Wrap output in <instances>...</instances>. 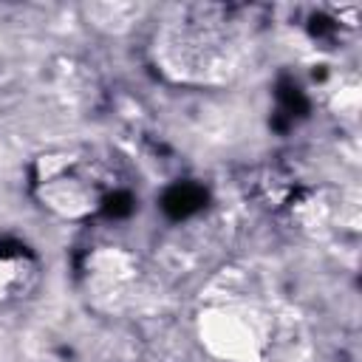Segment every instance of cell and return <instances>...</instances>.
<instances>
[{"instance_id":"cell-1","label":"cell","mask_w":362,"mask_h":362,"mask_svg":"<svg viewBox=\"0 0 362 362\" xmlns=\"http://www.w3.org/2000/svg\"><path fill=\"white\" fill-rule=\"evenodd\" d=\"M204 204H206V189L198 187V184H189V181L187 184H173L164 192V198H161V209L173 221H181V218L195 215Z\"/></svg>"},{"instance_id":"cell-2","label":"cell","mask_w":362,"mask_h":362,"mask_svg":"<svg viewBox=\"0 0 362 362\" xmlns=\"http://www.w3.org/2000/svg\"><path fill=\"white\" fill-rule=\"evenodd\" d=\"M277 105H280V110H277V116L272 122L277 130H286L294 119L308 113V99L300 90V85L291 82V79H280L277 82Z\"/></svg>"},{"instance_id":"cell-3","label":"cell","mask_w":362,"mask_h":362,"mask_svg":"<svg viewBox=\"0 0 362 362\" xmlns=\"http://www.w3.org/2000/svg\"><path fill=\"white\" fill-rule=\"evenodd\" d=\"M130 212H133V195L124 192V189L110 192V195L102 201V215H105V218L119 221V218H127Z\"/></svg>"},{"instance_id":"cell-5","label":"cell","mask_w":362,"mask_h":362,"mask_svg":"<svg viewBox=\"0 0 362 362\" xmlns=\"http://www.w3.org/2000/svg\"><path fill=\"white\" fill-rule=\"evenodd\" d=\"M20 255H25V246L20 240H11V238L0 240V257H20Z\"/></svg>"},{"instance_id":"cell-4","label":"cell","mask_w":362,"mask_h":362,"mask_svg":"<svg viewBox=\"0 0 362 362\" xmlns=\"http://www.w3.org/2000/svg\"><path fill=\"white\" fill-rule=\"evenodd\" d=\"M308 31H311V37H331L337 31V23L325 14H314L311 23H308Z\"/></svg>"}]
</instances>
